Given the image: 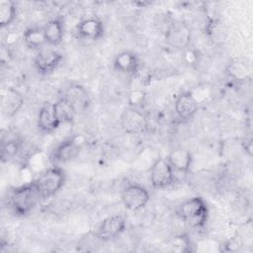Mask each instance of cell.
I'll return each mask as SVG.
<instances>
[{"mask_svg":"<svg viewBox=\"0 0 253 253\" xmlns=\"http://www.w3.org/2000/svg\"><path fill=\"white\" fill-rule=\"evenodd\" d=\"M66 181L65 171L59 165H51L33 179V183L42 199H47L60 191Z\"/></svg>","mask_w":253,"mask_h":253,"instance_id":"1","label":"cell"},{"mask_svg":"<svg viewBox=\"0 0 253 253\" xmlns=\"http://www.w3.org/2000/svg\"><path fill=\"white\" fill-rule=\"evenodd\" d=\"M40 200L41 198L33 183V180L14 188L9 198L12 211L16 215L19 216H24L30 213Z\"/></svg>","mask_w":253,"mask_h":253,"instance_id":"2","label":"cell"},{"mask_svg":"<svg viewBox=\"0 0 253 253\" xmlns=\"http://www.w3.org/2000/svg\"><path fill=\"white\" fill-rule=\"evenodd\" d=\"M209 207L201 197H194L183 202L178 209L180 217L192 228H203L209 218Z\"/></svg>","mask_w":253,"mask_h":253,"instance_id":"3","label":"cell"},{"mask_svg":"<svg viewBox=\"0 0 253 253\" xmlns=\"http://www.w3.org/2000/svg\"><path fill=\"white\" fill-rule=\"evenodd\" d=\"M84 139L82 136L76 135L62 140L58 143L48 155L51 165H59L74 159L80 152Z\"/></svg>","mask_w":253,"mask_h":253,"instance_id":"4","label":"cell"},{"mask_svg":"<svg viewBox=\"0 0 253 253\" xmlns=\"http://www.w3.org/2000/svg\"><path fill=\"white\" fill-rule=\"evenodd\" d=\"M150 200L148 190L139 184L126 185L122 193V201L126 209L131 211H141Z\"/></svg>","mask_w":253,"mask_h":253,"instance_id":"5","label":"cell"},{"mask_svg":"<svg viewBox=\"0 0 253 253\" xmlns=\"http://www.w3.org/2000/svg\"><path fill=\"white\" fill-rule=\"evenodd\" d=\"M150 182L153 188L164 189L175 181L174 170L166 158H157L150 167Z\"/></svg>","mask_w":253,"mask_h":253,"instance_id":"6","label":"cell"},{"mask_svg":"<svg viewBox=\"0 0 253 253\" xmlns=\"http://www.w3.org/2000/svg\"><path fill=\"white\" fill-rule=\"evenodd\" d=\"M126 229V220L121 214H114L104 218L98 225L95 236L102 241H110L121 235Z\"/></svg>","mask_w":253,"mask_h":253,"instance_id":"7","label":"cell"},{"mask_svg":"<svg viewBox=\"0 0 253 253\" xmlns=\"http://www.w3.org/2000/svg\"><path fill=\"white\" fill-rule=\"evenodd\" d=\"M121 125L126 133L138 134L147 129L148 121L146 117L136 108L129 107L122 113Z\"/></svg>","mask_w":253,"mask_h":253,"instance_id":"8","label":"cell"},{"mask_svg":"<svg viewBox=\"0 0 253 253\" xmlns=\"http://www.w3.org/2000/svg\"><path fill=\"white\" fill-rule=\"evenodd\" d=\"M62 54L52 48H42L34 59V65L40 74L46 75L53 72L62 61Z\"/></svg>","mask_w":253,"mask_h":253,"instance_id":"9","label":"cell"},{"mask_svg":"<svg viewBox=\"0 0 253 253\" xmlns=\"http://www.w3.org/2000/svg\"><path fill=\"white\" fill-rule=\"evenodd\" d=\"M104 24L97 17H88L83 19L76 26V35L82 40L97 41L104 36Z\"/></svg>","mask_w":253,"mask_h":253,"instance_id":"10","label":"cell"},{"mask_svg":"<svg viewBox=\"0 0 253 253\" xmlns=\"http://www.w3.org/2000/svg\"><path fill=\"white\" fill-rule=\"evenodd\" d=\"M191 30L184 23L173 24L166 32L165 38L167 42L175 48L186 49L191 42Z\"/></svg>","mask_w":253,"mask_h":253,"instance_id":"11","label":"cell"},{"mask_svg":"<svg viewBox=\"0 0 253 253\" xmlns=\"http://www.w3.org/2000/svg\"><path fill=\"white\" fill-rule=\"evenodd\" d=\"M199 110V101L192 92H184L175 101V112L182 120L192 119Z\"/></svg>","mask_w":253,"mask_h":253,"instance_id":"12","label":"cell"},{"mask_svg":"<svg viewBox=\"0 0 253 253\" xmlns=\"http://www.w3.org/2000/svg\"><path fill=\"white\" fill-rule=\"evenodd\" d=\"M113 66L115 70L121 73L135 75L139 71L140 61L134 52L125 50L116 55Z\"/></svg>","mask_w":253,"mask_h":253,"instance_id":"13","label":"cell"},{"mask_svg":"<svg viewBox=\"0 0 253 253\" xmlns=\"http://www.w3.org/2000/svg\"><path fill=\"white\" fill-rule=\"evenodd\" d=\"M60 123L54 111L53 103H45L40 109L38 115V127L44 133H50L57 129Z\"/></svg>","mask_w":253,"mask_h":253,"instance_id":"14","label":"cell"},{"mask_svg":"<svg viewBox=\"0 0 253 253\" xmlns=\"http://www.w3.org/2000/svg\"><path fill=\"white\" fill-rule=\"evenodd\" d=\"M63 97L73 106L76 113L84 111L90 105V96L80 84H71L67 87Z\"/></svg>","mask_w":253,"mask_h":253,"instance_id":"15","label":"cell"},{"mask_svg":"<svg viewBox=\"0 0 253 253\" xmlns=\"http://www.w3.org/2000/svg\"><path fill=\"white\" fill-rule=\"evenodd\" d=\"M166 159L173 170L180 173H188L193 162L191 152L185 148H177L171 151Z\"/></svg>","mask_w":253,"mask_h":253,"instance_id":"16","label":"cell"},{"mask_svg":"<svg viewBox=\"0 0 253 253\" xmlns=\"http://www.w3.org/2000/svg\"><path fill=\"white\" fill-rule=\"evenodd\" d=\"M205 32L209 40L217 45L222 44L227 36V31L224 24L217 18H208L207 24L205 26Z\"/></svg>","mask_w":253,"mask_h":253,"instance_id":"17","label":"cell"},{"mask_svg":"<svg viewBox=\"0 0 253 253\" xmlns=\"http://www.w3.org/2000/svg\"><path fill=\"white\" fill-rule=\"evenodd\" d=\"M23 97L15 90L8 89L1 98V109L8 118L13 117L23 106Z\"/></svg>","mask_w":253,"mask_h":253,"instance_id":"18","label":"cell"},{"mask_svg":"<svg viewBox=\"0 0 253 253\" xmlns=\"http://www.w3.org/2000/svg\"><path fill=\"white\" fill-rule=\"evenodd\" d=\"M43 28L45 42L49 45H58L64 36V27L60 19L54 18L48 21Z\"/></svg>","mask_w":253,"mask_h":253,"instance_id":"19","label":"cell"},{"mask_svg":"<svg viewBox=\"0 0 253 253\" xmlns=\"http://www.w3.org/2000/svg\"><path fill=\"white\" fill-rule=\"evenodd\" d=\"M23 40L25 44L32 49H42V47L46 43L43 28L31 27L24 32Z\"/></svg>","mask_w":253,"mask_h":253,"instance_id":"20","label":"cell"},{"mask_svg":"<svg viewBox=\"0 0 253 253\" xmlns=\"http://www.w3.org/2000/svg\"><path fill=\"white\" fill-rule=\"evenodd\" d=\"M53 107L60 125L71 123L73 121L76 111L64 97L53 103Z\"/></svg>","mask_w":253,"mask_h":253,"instance_id":"21","label":"cell"},{"mask_svg":"<svg viewBox=\"0 0 253 253\" xmlns=\"http://www.w3.org/2000/svg\"><path fill=\"white\" fill-rule=\"evenodd\" d=\"M17 16V8L13 1L1 0L0 1V27L1 29L10 26Z\"/></svg>","mask_w":253,"mask_h":253,"instance_id":"22","label":"cell"},{"mask_svg":"<svg viewBox=\"0 0 253 253\" xmlns=\"http://www.w3.org/2000/svg\"><path fill=\"white\" fill-rule=\"evenodd\" d=\"M21 146H22V142L17 137H11V138H7L6 140H3L1 144V149H0L1 160L3 162H8L11 159L15 158L19 153V151L21 150Z\"/></svg>","mask_w":253,"mask_h":253,"instance_id":"23","label":"cell"},{"mask_svg":"<svg viewBox=\"0 0 253 253\" xmlns=\"http://www.w3.org/2000/svg\"><path fill=\"white\" fill-rule=\"evenodd\" d=\"M227 72L236 80H244L249 74V70L247 69L244 62L239 60H233L229 62L227 65Z\"/></svg>","mask_w":253,"mask_h":253,"instance_id":"24","label":"cell"},{"mask_svg":"<svg viewBox=\"0 0 253 253\" xmlns=\"http://www.w3.org/2000/svg\"><path fill=\"white\" fill-rule=\"evenodd\" d=\"M170 245L173 248L174 251H178V252H190L192 251L191 247V240L189 239L188 236L184 235V234H180V235H175L172 237L171 241H170Z\"/></svg>","mask_w":253,"mask_h":253,"instance_id":"25","label":"cell"},{"mask_svg":"<svg viewBox=\"0 0 253 253\" xmlns=\"http://www.w3.org/2000/svg\"><path fill=\"white\" fill-rule=\"evenodd\" d=\"M144 99V93L141 90H132L129 94V102L131 107H134L141 104Z\"/></svg>","mask_w":253,"mask_h":253,"instance_id":"26","label":"cell"},{"mask_svg":"<svg viewBox=\"0 0 253 253\" xmlns=\"http://www.w3.org/2000/svg\"><path fill=\"white\" fill-rule=\"evenodd\" d=\"M197 58H198V54L197 52L194 50V49H191V48H186V51H185V60L187 63L189 64H194L196 61H197Z\"/></svg>","mask_w":253,"mask_h":253,"instance_id":"27","label":"cell"},{"mask_svg":"<svg viewBox=\"0 0 253 253\" xmlns=\"http://www.w3.org/2000/svg\"><path fill=\"white\" fill-rule=\"evenodd\" d=\"M17 39H18V37H17L16 34H14V33H8V34L6 35V37H5V42H6L7 44H11V43L17 42Z\"/></svg>","mask_w":253,"mask_h":253,"instance_id":"28","label":"cell"}]
</instances>
